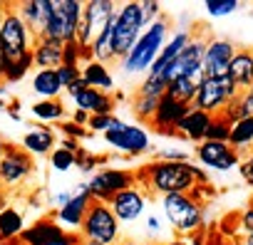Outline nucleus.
<instances>
[{
  "label": "nucleus",
  "mask_w": 253,
  "mask_h": 245,
  "mask_svg": "<svg viewBox=\"0 0 253 245\" xmlns=\"http://www.w3.org/2000/svg\"><path fill=\"white\" fill-rule=\"evenodd\" d=\"M196 89H199L196 84H191L186 77H181V79H174V82H169V87H167V94H169L171 99H176V102L191 104V99H194Z\"/></svg>",
  "instance_id": "33"
},
{
  "label": "nucleus",
  "mask_w": 253,
  "mask_h": 245,
  "mask_svg": "<svg viewBox=\"0 0 253 245\" xmlns=\"http://www.w3.org/2000/svg\"><path fill=\"white\" fill-rule=\"evenodd\" d=\"M228 144L233 151L248 149L253 146V116H246L236 124H231V134H228Z\"/></svg>",
  "instance_id": "30"
},
{
  "label": "nucleus",
  "mask_w": 253,
  "mask_h": 245,
  "mask_svg": "<svg viewBox=\"0 0 253 245\" xmlns=\"http://www.w3.org/2000/svg\"><path fill=\"white\" fill-rule=\"evenodd\" d=\"M238 230L243 233V235H248V233H253V201H251V206L238 215Z\"/></svg>",
  "instance_id": "44"
},
{
  "label": "nucleus",
  "mask_w": 253,
  "mask_h": 245,
  "mask_svg": "<svg viewBox=\"0 0 253 245\" xmlns=\"http://www.w3.org/2000/svg\"><path fill=\"white\" fill-rule=\"evenodd\" d=\"M228 79L241 94L253 89V50L251 47L236 50V55L228 65Z\"/></svg>",
  "instance_id": "20"
},
{
  "label": "nucleus",
  "mask_w": 253,
  "mask_h": 245,
  "mask_svg": "<svg viewBox=\"0 0 253 245\" xmlns=\"http://www.w3.org/2000/svg\"><path fill=\"white\" fill-rule=\"evenodd\" d=\"M23 149L28 154H52L55 151V134L47 127H35L23 137Z\"/></svg>",
  "instance_id": "26"
},
{
  "label": "nucleus",
  "mask_w": 253,
  "mask_h": 245,
  "mask_svg": "<svg viewBox=\"0 0 253 245\" xmlns=\"http://www.w3.org/2000/svg\"><path fill=\"white\" fill-rule=\"evenodd\" d=\"M3 15H5V5H0V25H3Z\"/></svg>",
  "instance_id": "60"
},
{
  "label": "nucleus",
  "mask_w": 253,
  "mask_h": 245,
  "mask_svg": "<svg viewBox=\"0 0 253 245\" xmlns=\"http://www.w3.org/2000/svg\"><path fill=\"white\" fill-rule=\"evenodd\" d=\"M87 119H89V114H87V111H80V109H77L75 116H72L75 124H77V127H84V129H87Z\"/></svg>",
  "instance_id": "49"
},
{
  "label": "nucleus",
  "mask_w": 253,
  "mask_h": 245,
  "mask_svg": "<svg viewBox=\"0 0 253 245\" xmlns=\"http://www.w3.org/2000/svg\"><path fill=\"white\" fill-rule=\"evenodd\" d=\"M30 67H33V52L25 55V57H20V60H15V62H8V65H5V72H3V79H5L8 84L20 82V79L30 72Z\"/></svg>",
  "instance_id": "34"
},
{
  "label": "nucleus",
  "mask_w": 253,
  "mask_h": 245,
  "mask_svg": "<svg viewBox=\"0 0 253 245\" xmlns=\"http://www.w3.org/2000/svg\"><path fill=\"white\" fill-rule=\"evenodd\" d=\"M33 174V159L28 151H20L15 146H8L3 159H0V183L3 186H18Z\"/></svg>",
  "instance_id": "14"
},
{
  "label": "nucleus",
  "mask_w": 253,
  "mask_h": 245,
  "mask_svg": "<svg viewBox=\"0 0 253 245\" xmlns=\"http://www.w3.org/2000/svg\"><path fill=\"white\" fill-rule=\"evenodd\" d=\"M57 245H82V240H80V238H77L75 233H70V235H67V238H65L62 243H57Z\"/></svg>",
  "instance_id": "52"
},
{
  "label": "nucleus",
  "mask_w": 253,
  "mask_h": 245,
  "mask_svg": "<svg viewBox=\"0 0 253 245\" xmlns=\"http://www.w3.org/2000/svg\"><path fill=\"white\" fill-rule=\"evenodd\" d=\"M243 97H246V102H248V106H251V111H253V89L243 92Z\"/></svg>",
  "instance_id": "55"
},
{
  "label": "nucleus",
  "mask_w": 253,
  "mask_h": 245,
  "mask_svg": "<svg viewBox=\"0 0 253 245\" xmlns=\"http://www.w3.org/2000/svg\"><path fill=\"white\" fill-rule=\"evenodd\" d=\"M5 149H8V144H5L3 139H0V159H3V154H5Z\"/></svg>",
  "instance_id": "57"
},
{
  "label": "nucleus",
  "mask_w": 253,
  "mask_h": 245,
  "mask_svg": "<svg viewBox=\"0 0 253 245\" xmlns=\"http://www.w3.org/2000/svg\"><path fill=\"white\" fill-rule=\"evenodd\" d=\"M5 109V102H0V111H3Z\"/></svg>",
  "instance_id": "63"
},
{
  "label": "nucleus",
  "mask_w": 253,
  "mask_h": 245,
  "mask_svg": "<svg viewBox=\"0 0 253 245\" xmlns=\"http://www.w3.org/2000/svg\"><path fill=\"white\" fill-rule=\"evenodd\" d=\"M89 206H92L89 193H72V198H70L62 208H57L55 223H57L60 228H65L67 233L80 230V228H82V220H84V215H87V210H89Z\"/></svg>",
  "instance_id": "17"
},
{
  "label": "nucleus",
  "mask_w": 253,
  "mask_h": 245,
  "mask_svg": "<svg viewBox=\"0 0 253 245\" xmlns=\"http://www.w3.org/2000/svg\"><path fill=\"white\" fill-rule=\"evenodd\" d=\"M147 28L149 25L144 20L142 3H124L122 8H117L114 25H112V52H114V57L124 60Z\"/></svg>",
  "instance_id": "3"
},
{
  "label": "nucleus",
  "mask_w": 253,
  "mask_h": 245,
  "mask_svg": "<svg viewBox=\"0 0 253 245\" xmlns=\"http://www.w3.org/2000/svg\"><path fill=\"white\" fill-rule=\"evenodd\" d=\"M157 106H159V99H154V97L137 94V99H134V114H137L139 119H144V121H152Z\"/></svg>",
  "instance_id": "36"
},
{
  "label": "nucleus",
  "mask_w": 253,
  "mask_h": 245,
  "mask_svg": "<svg viewBox=\"0 0 253 245\" xmlns=\"http://www.w3.org/2000/svg\"><path fill=\"white\" fill-rule=\"evenodd\" d=\"M0 47H3V55L8 62H15L30 55L35 47V37L30 28L25 25V20L20 18L18 5H5L3 25H0Z\"/></svg>",
  "instance_id": "4"
},
{
  "label": "nucleus",
  "mask_w": 253,
  "mask_h": 245,
  "mask_svg": "<svg viewBox=\"0 0 253 245\" xmlns=\"http://www.w3.org/2000/svg\"><path fill=\"white\" fill-rule=\"evenodd\" d=\"M167 245H189L186 240H171V243H167Z\"/></svg>",
  "instance_id": "58"
},
{
  "label": "nucleus",
  "mask_w": 253,
  "mask_h": 245,
  "mask_svg": "<svg viewBox=\"0 0 253 245\" xmlns=\"http://www.w3.org/2000/svg\"><path fill=\"white\" fill-rule=\"evenodd\" d=\"M196 159L201 166L213 169V171H228L233 166H238V151L231 149L228 141H201L196 144Z\"/></svg>",
  "instance_id": "13"
},
{
  "label": "nucleus",
  "mask_w": 253,
  "mask_h": 245,
  "mask_svg": "<svg viewBox=\"0 0 253 245\" xmlns=\"http://www.w3.org/2000/svg\"><path fill=\"white\" fill-rule=\"evenodd\" d=\"M62 149H67V151H72V154H77L82 146H80V141H75V139H62V144H60Z\"/></svg>",
  "instance_id": "51"
},
{
  "label": "nucleus",
  "mask_w": 253,
  "mask_h": 245,
  "mask_svg": "<svg viewBox=\"0 0 253 245\" xmlns=\"http://www.w3.org/2000/svg\"><path fill=\"white\" fill-rule=\"evenodd\" d=\"M0 245H10V243H8V240H0Z\"/></svg>",
  "instance_id": "64"
},
{
  "label": "nucleus",
  "mask_w": 253,
  "mask_h": 245,
  "mask_svg": "<svg viewBox=\"0 0 253 245\" xmlns=\"http://www.w3.org/2000/svg\"><path fill=\"white\" fill-rule=\"evenodd\" d=\"M162 208L174 230L191 235L204 228V208L191 193H169L162 196Z\"/></svg>",
  "instance_id": "6"
},
{
  "label": "nucleus",
  "mask_w": 253,
  "mask_h": 245,
  "mask_svg": "<svg viewBox=\"0 0 253 245\" xmlns=\"http://www.w3.org/2000/svg\"><path fill=\"white\" fill-rule=\"evenodd\" d=\"M236 94H241V92L231 84L228 74L221 77V79L206 77V79L199 84V89H196V94H194V99H191L189 106H191V109H199V111H206V114H211V116H218L221 109L226 106V102L233 99Z\"/></svg>",
  "instance_id": "7"
},
{
  "label": "nucleus",
  "mask_w": 253,
  "mask_h": 245,
  "mask_svg": "<svg viewBox=\"0 0 253 245\" xmlns=\"http://www.w3.org/2000/svg\"><path fill=\"white\" fill-rule=\"evenodd\" d=\"M132 186H137V174L124 171V169H104L87 181L89 198L102 201V203H109V198H114L119 191H126Z\"/></svg>",
  "instance_id": "9"
},
{
  "label": "nucleus",
  "mask_w": 253,
  "mask_h": 245,
  "mask_svg": "<svg viewBox=\"0 0 253 245\" xmlns=\"http://www.w3.org/2000/svg\"><path fill=\"white\" fill-rule=\"evenodd\" d=\"M204 47H206V42H204V40L191 37V42H189V45L176 55V60L167 67V72H164L167 84H169V82H174V79L189 77L191 72H196V70L201 67V60H204Z\"/></svg>",
  "instance_id": "15"
},
{
  "label": "nucleus",
  "mask_w": 253,
  "mask_h": 245,
  "mask_svg": "<svg viewBox=\"0 0 253 245\" xmlns=\"http://www.w3.org/2000/svg\"><path fill=\"white\" fill-rule=\"evenodd\" d=\"M97 164H99V159H97V156H92V154H87L84 149H80V151L75 154V166H80V171H84V174L94 171V169H97Z\"/></svg>",
  "instance_id": "42"
},
{
  "label": "nucleus",
  "mask_w": 253,
  "mask_h": 245,
  "mask_svg": "<svg viewBox=\"0 0 253 245\" xmlns=\"http://www.w3.org/2000/svg\"><path fill=\"white\" fill-rule=\"evenodd\" d=\"M62 42L50 40V37H40L35 40L33 47V65L38 70H57L62 65Z\"/></svg>",
  "instance_id": "22"
},
{
  "label": "nucleus",
  "mask_w": 253,
  "mask_h": 245,
  "mask_svg": "<svg viewBox=\"0 0 253 245\" xmlns=\"http://www.w3.org/2000/svg\"><path fill=\"white\" fill-rule=\"evenodd\" d=\"M236 8H238V0H206V10H209V15H213V18L231 15Z\"/></svg>",
  "instance_id": "39"
},
{
  "label": "nucleus",
  "mask_w": 253,
  "mask_h": 245,
  "mask_svg": "<svg viewBox=\"0 0 253 245\" xmlns=\"http://www.w3.org/2000/svg\"><path fill=\"white\" fill-rule=\"evenodd\" d=\"M18 13L30 28L33 37L40 40L52 20V0H30L25 5H18Z\"/></svg>",
  "instance_id": "18"
},
{
  "label": "nucleus",
  "mask_w": 253,
  "mask_h": 245,
  "mask_svg": "<svg viewBox=\"0 0 253 245\" xmlns=\"http://www.w3.org/2000/svg\"><path fill=\"white\" fill-rule=\"evenodd\" d=\"M189 109H191L189 104L176 102V99H171L169 94H164V97L159 99V106H157L154 116H152V127H154L157 132H162V134H176L179 121L189 114Z\"/></svg>",
  "instance_id": "16"
},
{
  "label": "nucleus",
  "mask_w": 253,
  "mask_h": 245,
  "mask_svg": "<svg viewBox=\"0 0 253 245\" xmlns=\"http://www.w3.org/2000/svg\"><path fill=\"white\" fill-rule=\"evenodd\" d=\"M228 134H231V124H228V121H223L221 116H213V121H211V127H209L204 141H228Z\"/></svg>",
  "instance_id": "37"
},
{
  "label": "nucleus",
  "mask_w": 253,
  "mask_h": 245,
  "mask_svg": "<svg viewBox=\"0 0 253 245\" xmlns=\"http://www.w3.org/2000/svg\"><path fill=\"white\" fill-rule=\"evenodd\" d=\"M25 220H23V213L15 210V208H3L0 210V240H18L20 233L25 230L23 228Z\"/></svg>",
  "instance_id": "28"
},
{
  "label": "nucleus",
  "mask_w": 253,
  "mask_h": 245,
  "mask_svg": "<svg viewBox=\"0 0 253 245\" xmlns=\"http://www.w3.org/2000/svg\"><path fill=\"white\" fill-rule=\"evenodd\" d=\"M142 13H144V20L147 25H152L154 20H159V3H154V0H147V3H142Z\"/></svg>",
  "instance_id": "46"
},
{
  "label": "nucleus",
  "mask_w": 253,
  "mask_h": 245,
  "mask_svg": "<svg viewBox=\"0 0 253 245\" xmlns=\"http://www.w3.org/2000/svg\"><path fill=\"white\" fill-rule=\"evenodd\" d=\"M50 164H52L55 171H70V169L75 166V154L60 146V149H55V151L50 154Z\"/></svg>",
  "instance_id": "38"
},
{
  "label": "nucleus",
  "mask_w": 253,
  "mask_h": 245,
  "mask_svg": "<svg viewBox=\"0 0 253 245\" xmlns=\"http://www.w3.org/2000/svg\"><path fill=\"white\" fill-rule=\"evenodd\" d=\"M211 121H213V116H211V114L199 111V109H189V114L179 121L176 134L186 137L189 141L201 144V141L206 139V132H209V127H211Z\"/></svg>",
  "instance_id": "21"
},
{
  "label": "nucleus",
  "mask_w": 253,
  "mask_h": 245,
  "mask_svg": "<svg viewBox=\"0 0 253 245\" xmlns=\"http://www.w3.org/2000/svg\"><path fill=\"white\" fill-rule=\"evenodd\" d=\"M147 228H149L152 233H154V230H159V218H154V215H152V218H147Z\"/></svg>",
  "instance_id": "54"
},
{
  "label": "nucleus",
  "mask_w": 253,
  "mask_h": 245,
  "mask_svg": "<svg viewBox=\"0 0 253 245\" xmlns=\"http://www.w3.org/2000/svg\"><path fill=\"white\" fill-rule=\"evenodd\" d=\"M70 198H72V193H57V196H55V203H57V208H62V206H65Z\"/></svg>",
  "instance_id": "53"
},
{
  "label": "nucleus",
  "mask_w": 253,
  "mask_h": 245,
  "mask_svg": "<svg viewBox=\"0 0 253 245\" xmlns=\"http://www.w3.org/2000/svg\"><path fill=\"white\" fill-rule=\"evenodd\" d=\"M238 171H241L243 181L253 186V156H251V159H243V161L238 164Z\"/></svg>",
  "instance_id": "47"
},
{
  "label": "nucleus",
  "mask_w": 253,
  "mask_h": 245,
  "mask_svg": "<svg viewBox=\"0 0 253 245\" xmlns=\"http://www.w3.org/2000/svg\"><path fill=\"white\" fill-rule=\"evenodd\" d=\"M159 161H171V164H189V154L179 149H167L159 151Z\"/></svg>",
  "instance_id": "43"
},
{
  "label": "nucleus",
  "mask_w": 253,
  "mask_h": 245,
  "mask_svg": "<svg viewBox=\"0 0 253 245\" xmlns=\"http://www.w3.org/2000/svg\"><path fill=\"white\" fill-rule=\"evenodd\" d=\"M241 245H253V233H248V235H243V240H241Z\"/></svg>",
  "instance_id": "56"
},
{
  "label": "nucleus",
  "mask_w": 253,
  "mask_h": 245,
  "mask_svg": "<svg viewBox=\"0 0 253 245\" xmlns=\"http://www.w3.org/2000/svg\"><path fill=\"white\" fill-rule=\"evenodd\" d=\"M114 13H117V5L112 3V0H89L87 5H82V18L89 23L94 37L109 25Z\"/></svg>",
  "instance_id": "24"
},
{
  "label": "nucleus",
  "mask_w": 253,
  "mask_h": 245,
  "mask_svg": "<svg viewBox=\"0 0 253 245\" xmlns=\"http://www.w3.org/2000/svg\"><path fill=\"white\" fill-rule=\"evenodd\" d=\"M10 245H25V243H23V240L18 238V240H10Z\"/></svg>",
  "instance_id": "61"
},
{
  "label": "nucleus",
  "mask_w": 253,
  "mask_h": 245,
  "mask_svg": "<svg viewBox=\"0 0 253 245\" xmlns=\"http://www.w3.org/2000/svg\"><path fill=\"white\" fill-rule=\"evenodd\" d=\"M67 235H70V233H67L65 228H60V225L55 223V218H50V220H38V223H33L30 228H25V230L20 233V240H23L25 245H57V243H62Z\"/></svg>",
  "instance_id": "19"
},
{
  "label": "nucleus",
  "mask_w": 253,
  "mask_h": 245,
  "mask_svg": "<svg viewBox=\"0 0 253 245\" xmlns=\"http://www.w3.org/2000/svg\"><path fill=\"white\" fill-rule=\"evenodd\" d=\"M186 243H189V245H209V233L201 228V230H196V233L186 235Z\"/></svg>",
  "instance_id": "48"
},
{
  "label": "nucleus",
  "mask_w": 253,
  "mask_h": 245,
  "mask_svg": "<svg viewBox=\"0 0 253 245\" xmlns=\"http://www.w3.org/2000/svg\"><path fill=\"white\" fill-rule=\"evenodd\" d=\"M122 245H144V243H122Z\"/></svg>",
  "instance_id": "62"
},
{
  "label": "nucleus",
  "mask_w": 253,
  "mask_h": 245,
  "mask_svg": "<svg viewBox=\"0 0 253 245\" xmlns=\"http://www.w3.org/2000/svg\"><path fill=\"white\" fill-rule=\"evenodd\" d=\"M82 77V70L80 67H67V65H60L57 67V79H60V84H62V89H67L72 82H77Z\"/></svg>",
  "instance_id": "41"
},
{
  "label": "nucleus",
  "mask_w": 253,
  "mask_h": 245,
  "mask_svg": "<svg viewBox=\"0 0 253 245\" xmlns=\"http://www.w3.org/2000/svg\"><path fill=\"white\" fill-rule=\"evenodd\" d=\"M218 116H221L223 121H228V124H236V121H241V119H246V116H253V111H251L246 97H243V94H236L233 99L226 102V106L221 109Z\"/></svg>",
  "instance_id": "31"
},
{
  "label": "nucleus",
  "mask_w": 253,
  "mask_h": 245,
  "mask_svg": "<svg viewBox=\"0 0 253 245\" xmlns=\"http://www.w3.org/2000/svg\"><path fill=\"white\" fill-rule=\"evenodd\" d=\"M189 42H191V35H189L186 30H179V33H176V35H174V37H171V40L164 45V50L159 52V57L154 60V65L149 67V72H147V74H149V77H164L167 67H169V65L176 60V55H179V52H181Z\"/></svg>",
  "instance_id": "23"
},
{
  "label": "nucleus",
  "mask_w": 253,
  "mask_h": 245,
  "mask_svg": "<svg viewBox=\"0 0 253 245\" xmlns=\"http://www.w3.org/2000/svg\"><path fill=\"white\" fill-rule=\"evenodd\" d=\"M82 243L92 245H117L119 243V220L114 218L109 203L92 201L84 220H82Z\"/></svg>",
  "instance_id": "5"
},
{
  "label": "nucleus",
  "mask_w": 253,
  "mask_h": 245,
  "mask_svg": "<svg viewBox=\"0 0 253 245\" xmlns=\"http://www.w3.org/2000/svg\"><path fill=\"white\" fill-rule=\"evenodd\" d=\"M72 99H75L77 109L87 111V114H112V109H114V99L99 89H92V87H84Z\"/></svg>",
  "instance_id": "25"
},
{
  "label": "nucleus",
  "mask_w": 253,
  "mask_h": 245,
  "mask_svg": "<svg viewBox=\"0 0 253 245\" xmlns=\"http://www.w3.org/2000/svg\"><path fill=\"white\" fill-rule=\"evenodd\" d=\"M236 45L231 40H211L206 42L204 47V60H201V67H204V74L211 77V79H221L228 74V65L236 55Z\"/></svg>",
  "instance_id": "11"
},
{
  "label": "nucleus",
  "mask_w": 253,
  "mask_h": 245,
  "mask_svg": "<svg viewBox=\"0 0 253 245\" xmlns=\"http://www.w3.org/2000/svg\"><path fill=\"white\" fill-rule=\"evenodd\" d=\"M33 114H35L40 121H55V119H62L65 106H62V102H57V99H45V102H35V104H33Z\"/></svg>",
  "instance_id": "32"
},
{
  "label": "nucleus",
  "mask_w": 253,
  "mask_h": 245,
  "mask_svg": "<svg viewBox=\"0 0 253 245\" xmlns=\"http://www.w3.org/2000/svg\"><path fill=\"white\" fill-rule=\"evenodd\" d=\"M167 30H169V23H164L162 18L154 20V23L139 35V40L134 42V47L129 50V55L122 60L124 72H129V74L149 72V67L154 65V60L159 57V52H162L164 45H167Z\"/></svg>",
  "instance_id": "2"
},
{
  "label": "nucleus",
  "mask_w": 253,
  "mask_h": 245,
  "mask_svg": "<svg viewBox=\"0 0 253 245\" xmlns=\"http://www.w3.org/2000/svg\"><path fill=\"white\" fill-rule=\"evenodd\" d=\"M167 79L164 77H149L147 74V79L142 82V87H139V92L137 94H144V97H154V99H162L164 94H167Z\"/></svg>",
  "instance_id": "35"
},
{
  "label": "nucleus",
  "mask_w": 253,
  "mask_h": 245,
  "mask_svg": "<svg viewBox=\"0 0 253 245\" xmlns=\"http://www.w3.org/2000/svg\"><path fill=\"white\" fill-rule=\"evenodd\" d=\"M223 245H241V240H223Z\"/></svg>",
  "instance_id": "59"
},
{
  "label": "nucleus",
  "mask_w": 253,
  "mask_h": 245,
  "mask_svg": "<svg viewBox=\"0 0 253 245\" xmlns=\"http://www.w3.org/2000/svg\"><path fill=\"white\" fill-rule=\"evenodd\" d=\"M82 79H84L87 87L99 89V92H104V94L114 87V79H112L107 65H99V62H94V60H89V62L82 67Z\"/></svg>",
  "instance_id": "27"
},
{
  "label": "nucleus",
  "mask_w": 253,
  "mask_h": 245,
  "mask_svg": "<svg viewBox=\"0 0 253 245\" xmlns=\"http://www.w3.org/2000/svg\"><path fill=\"white\" fill-rule=\"evenodd\" d=\"M33 89L45 99H55L62 92V84L57 79V70H38L33 77Z\"/></svg>",
  "instance_id": "29"
},
{
  "label": "nucleus",
  "mask_w": 253,
  "mask_h": 245,
  "mask_svg": "<svg viewBox=\"0 0 253 245\" xmlns=\"http://www.w3.org/2000/svg\"><path fill=\"white\" fill-rule=\"evenodd\" d=\"M82 18V5L77 0H52V20L42 37L57 40V42H72L77 23Z\"/></svg>",
  "instance_id": "8"
},
{
  "label": "nucleus",
  "mask_w": 253,
  "mask_h": 245,
  "mask_svg": "<svg viewBox=\"0 0 253 245\" xmlns=\"http://www.w3.org/2000/svg\"><path fill=\"white\" fill-rule=\"evenodd\" d=\"M62 134H65V139L80 141L82 137H87V129H84V127H77L75 121H65V124H62Z\"/></svg>",
  "instance_id": "45"
},
{
  "label": "nucleus",
  "mask_w": 253,
  "mask_h": 245,
  "mask_svg": "<svg viewBox=\"0 0 253 245\" xmlns=\"http://www.w3.org/2000/svg\"><path fill=\"white\" fill-rule=\"evenodd\" d=\"M194 164H171V161H152L139 174L137 181L147 193L169 196V193H191L199 183L194 178Z\"/></svg>",
  "instance_id": "1"
},
{
  "label": "nucleus",
  "mask_w": 253,
  "mask_h": 245,
  "mask_svg": "<svg viewBox=\"0 0 253 245\" xmlns=\"http://www.w3.org/2000/svg\"><path fill=\"white\" fill-rule=\"evenodd\" d=\"M84 87H87V84H84V79H82V77H80V79H77V82H72V84H70V87H67V94H70V97H75V94H77V92H82V89H84Z\"/></svg>",
  "instance_id": "50"
},
{
  "label": "nucleus",
  "mask_w": 253,
  "mask_h": 245,
  "mask_svg": "<svg viewBox=\"0 0 253 245\" xmlns=\"http://www.w3.org/2000/svg\"><path fill=\"white\" fill-rule=\"evenodd\" d=\"M114 116L112 114H89V119H87V132H109L112 127H114Z\"/></svg>",
  "instance_id": "40"
},
{
  "label": "nucleus",
  "mask_w": 253,
  "mask_h": 245,
  "mask_svg": "<svg viewBox=\"0 0 253 245\" xmlns=\"http://www.w3.org/2000/svg\"><path fill=\"white\" fill-rule=\"evenodd\" d=\"M147 198H149V193L142 186L139 188L132 186L126 191H119L114 198H109V208L119 223H132L147 210Z\"/></svg>",
  "instance_id": "12"
},
{
  "label": "nucleus",
  "mask_w": 253,
  "mask_h": 245,
  "mask_svg": "<svg viewBox=\"0 0 253 245\" xmlns=\"http://www.w3.org/2000/svg\"><path fill=\"white\" fill-rule=\"evenodd\" d=\"M104 141L124 154H142L149 149V134L142 127H132L124 121H114V127L109 132H104Z\"/></svg>",
  "instance_id": "10"
}]
</instances>
